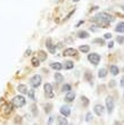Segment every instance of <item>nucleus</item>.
I'll return each mask as SVG.
<instances>
[{
    "label": "nucleus",
    "mask_w": 124,
    "mask_h": 125,
    "mask_svg": "<svg viewBox=\"0 0 124 125\" xmlns=\"http://www.w3.org/2000/svg\"><path fill=\"white\" fill-rule=\"evenodd\" d=\"M113 20H114V18H113L111 15H108V14H106V13L97 14L95 16V18H93V21L97 22V23H98L99 25H101L102 27H108L109 23H111Z\"/></svg>",
    "instance_id": "obj_1"
},
{
    "label": "nucleus",
    "mask_w": 124,
    "mask_h": 125,
    "mask_svg": "<svg viewBox=\"0 0 124 125\" xmlns=\"http://www.w3.org/2000/svg\"><path fill=\"white\" fill-rule=\"evenodd\" d=\"M25 102H26V100L23 95H17V97H15V98L13 99V102H11V104H13L15 107H23V106L25 105Z\"/></svg>",
    "instance_id": "obj_2"
},
{
    "label": "nucleus",
    "mask_w": 124,
    "mask_h": 125,
    "mask_svg": "<svg viewBox=\"0 0 124 125\" xmlns=\"http://www.w3.org/2000/svg\"><path fill=\"white\" fill-rule=\"evenodd\" d=\"M106 107H107L108 114H112L114 110V100L112 97H107L106 98Z\"/></svg>",
    "instance_id": "obj_3"
},
{
    "label": "nucleus",
    "mask_w": 124,
    "mask_h": 125,
    "mask_svg": "<svg viewBox=\"0 0 124 125\" xmlns=\"http://www.w3.org/2000/svg\"><path fill=\"white\" fill-rule=\"evenodd\" d=\"M88 59L90 62H92L93 65H98L99 62H100V56L98 53H90L88 56Z\"/></svg>",
    "instance_id": "obj_4"
},
{
    "label": "nucleus",
    "mask_w": 124,
    "mask_h": 125,
    "mask_svg": "<svg viewBox=\"0 0 124 125\" xmlns=\"http://www.w3.org/2000/svg\"><path fill=\"white\" fill-rule=\"evenodd\" d=\"M30 84H31L33 88H38V86L41 84V76L38 75V74L34 75L32 79H31V81H30Z\"/></svg>",
    "instance_id": "obj_5"
},
{
    "label": "nucleus",
    "mask_w": 124,
    "mask_h": 125,
    "mask_svg": "<svg viewBox=\"0 0 124 125\" xmlns=\"http://www.w3.org/2000/svg\"><path fill=\"white\" fill-rule=\"evenodd\" d=\"M45 91H46V95L48 98H54V93H52V85L50 83H46L45 84Z\"/></svg>",
    "instance_id": "obj_6"
},
{
    "label": "nucleus",
    "mask_w": 124,
    "mask_h": 125,
    "mask_svg": "<svg viewBox=\"0 0 124 125\" xmlns=\"http://www.w3.org/2000/svg\"><path fill=\"white\" fill-rule=\"evenodd\" d=\"M93 110H95V113L98 116H102L104 115V113H105V108L101 105H96L95 108H93Z\"/></svg>",
    "instance_id": "obj_7"
},
{
    "label": "nucleus",
    "mask_w": 124,
    "mask_h": 125,
    "mask_svg": "<svg viewBox=\"0 0 124 125\" xmlns=\"http://www.w3.org/2000/svg\"><path fill=\"white\" fill-rule=\"evenodd\" d=\"M60 114H62L63 116H65V117L69 116V114H71V109H69V107H67V106H63V107H60Z\"/></svg>",
    "instance_id": "obj_8"
},
{
    "label": "nucleus",
    "mask_w": 124,
    "mask_h": 125,
    "mask_svg": "<svg viewBox=\"0 0 124 125\" xmlns=\"http://www.w3.org/2000/svg\"><path fill=\"white\" fill-rule=\"evenodd\" d=\"M46 46H47V48L49 49V51L51 53H55L56 52V46H54V44H52V43H51V40H50V39L47 40Z\"/></svg>",
    "instance_id": "obj_9"
},
{
    "label": "nucleus",
    "mask_w": 124,
    "mask_h": 125,
    "mask_svg": "<svg viewBox=\"0 0 124 125\" xmlns=\"http://www.w3.org/2000/svg\"><path fill=\"white\" fill-rule=\"evenodd\" d=\"M76 55V50L73 48H68L64 51V56H75Z\"/></svg>",
    "instance_id": "obj_10"
},
{
    "label": "nucleus",
    "mask_w": 124,
    "mask_h": 125,
    "mask_svg": "<svg viewBox=\"0 0 124 125\" xmlns=\"http://www.w3.org/2000/svg\"><path fill=\"white\" fill-rule=\"evenodd\" d=\"M74 98H75V93L73 92V91H69V92H67V94H66L65 100L67 102H71V101H73V99Z\"/></svg>",
    "instance_id": "obj_11"
},
{
    "label": "nucleus",
    "mask_w": 124,
    "mask_h": 125,
    "mask_svg": "<svg viewBox=\"0 0 124 125\" xmlns=\"http://www.w3.org/2000/svg\"><path fill=\"white\" fill-rule=\"evenodd\" d=\"M50 67L56 69V71H60V69L63 68V66L60 62H51V64H50Z\"/></svg>",
    "instance_id": "obj_12"
},
{
    "label": "nucleus",
    "mask_w": 124,
    "mask_h": 125,
    "mask_svg": "<svg viewBox=\"0 0 124 125\" xmlns=\"http://www.w3.org/2000/svg\"><path fill=\"white\" fill-rule=\"evenodd\" d=\"M17 89H18V91H20L21 93H23V94H25V93L29 92V91H27V86H26L25 84H20Z\"/></svg>",
    "instance_id": "obj_13"
},
{
    "label": "nucleus",
    "mask_w": 124,
    "mask_h": 125,
    "mask_svg": "<svg viewBox=\"0 0 124 125\" xmlns=\"http://www.w3.org/2000/svg\"><path fill=\"white\" fill-rule=\"evenodd\" d=\"M115 31L120 33H124V22H121L120 24H117V26L115 27Z\"/></svg>",
    "instance_id": "obj_14"
},
{
    "label": "nucleus",
    "mask_w": 124,
    "mask_h": 125,
    "mask_svg": "<svg viewBox=\"0 0 124 125\" xmlns=\"http://www.w3.org/2000/svg\"><path fill=\"white\" fill-rule=\"evenodd\" d=\"M78 36L81 39H87V38H89V33L87 31H81V32L78 33Z\"/></svg>",
    "instance_id": "obj_15"
},
{
    "label": "nucleus",
    "mask_w": 124,
    "mask_h": 125,
    "mask_svg": "<svg viewBox=\"0 0 124 125\" xmlns=\"http://www.w3.org/2000/svg\"><path fill=\"white\" fill-rule=\"evenodd\" d=\"M57 123H58V125H68L65 117H58L57 118Z\"/></svg>",
    "instance_id": "obj_16"
},
{
    "label": "nucleus",
    "mask_w": 124,
    "mask_h": 125,
    "mask_svg": "<svg viewBox=\"0 0 124 125\" xmlns=\"http://www.w3.org/2000/svg\"><path fill=\"white\" fill-rule=\"evenodd\" d=\"M73 67H74V64H73V62H71V60H68V62H65V65H64V68H65V69H72Z\"/></svg>",
    "instance_id": "obj_17"
},
{
    "label": "nucleus",
    "mask_w": 124,
    "mask_h": 125,
    "mask_svg": "<svg viewBox=\"0 0 124 125\" xmlns=\"http://www.w3.org/2000/svg\"><path fill=\"white\" fill-rule=\"evenodd\" d=\"M118 72H120V71H118L117 66H115V65H112L111 66V73L113 74V75H117Z\"/></svg>",
    "instance_id": "obj_18"
},
{
    "label": "nucleus",
    "mask_w": 124,
    "mask_h": 125,
    "mask_svg": "<svg viewBox=\"0 0 124 125\" xmlns=\"http://www.w3.org/2000/svg\"><path fill=\"white\" fill-rule=\"evenodd\" d=\"M13 104H9V105H7L6 107H5V114H6V115H8V114H9V113H11V110H13Z\"/></svg>",
    "instance_id": "obj_19"
},
{
    "label": "nucleus",
    "mask_w": 124,
    "mask_h": 125,
    "mask_svg": "<svg viewBox=\"0 0 124 125\" xmlns=\"http://www.w3.org/2000/svg\"><path fill=\"white\" fill-rule=\"evenodd\" d=\"M106 75H107V71L105 68H101V69H99V73H98V76L99 77H106Z\"/></svg>",
    "instance_id": "obj_20"
},
{
    "label": "nucleus",
    "mask_w": 124,
    "mask_h": 125,
    "mask_svg": "<svg viewBox=\"0 0 124 125\" xmlns=\"http://www.w3.org/2000/svg\"><path fill=\"white\" fill-rule=\"evenodd\" d=\"M55 79L57 82H63L64 81V76L62 75V74H59V73H56L55 74Z\"/></svg>",
    "instance_id": "obj_21"
},
{
    "label": "nucleus",
    "mask_w": 124,
    "mask_h": 125,
    "mask_svg": "<svg viewBox=\"0 0 124 125\" xmlns=\"http://www.w3.org/2000/svg\"><path fill=\"white\" fill-rule=\"evenodd\" d=\"M31 62H32L33 66H39V65H40V59H38L36 57H34V58H32Z\"/></svg>",
    "instance_id": "obj_22"
},
{
    "label": "nucleus",
    "mask_w": 124,
    "mask_h": 125,
    "mask_svg": "<svg viewBox=\"0 0 124 125\" xmlns=\"http://www.w3.org/2000/svg\"><path fill=\"white\" fill-rule=\"evenodd\" d=\"M80 50H81L82 52H89L90 47H89V46H81V47H80Z\"/></svg>",
    "instance_id": "obj_23"
},
{
    "label": "nucleus",
    "mask_w": 124,
    "mask_h": 125,
    "mask_svg": "<svg viewBox=\"0 0 124 125\" xmlns=\"http://www.w3.org/2000/svg\"><path fill=\"white\" fill-rule=\"evenodd\" d=\"M38 55H39V57H40V60H46V58H47V53H46V52H43V51H40Z\"/></svg>",
    "instance_id": "obj_24"
},
{
    "label": "nucleus",
    "mask_w": 124,
    "mask_h": 125,
    "mask_svg": "<svg viewBox=\"0 0 124 125\" xmlns=\"http://www.w3.org/2000/svg\"><path fill=\"white\" fill-rule=\"evenodd\" d=\"M27 94H29V97L32 99V100H35V97H34V90H29Z\"/></svg>",
    "instance_id": "obj_25"
},
{
    "label": "nucleus",
    "mask_w": 124,
    "mask_h": 125,
    "mask_svg": "<svg viewBox=\"0 0 124 125\" xmlns=\"http://www.w3.org/2000/svg\"><path fill=\"white\" fill-rule=\"evenodd\" d=\"M63 91L69 92V91H71V85H69V84H65V85L63 86Z\"/></svg>",
    "instance_id": "obj_26"
},
{
    "label": "nucleus",
    "mask_w": 124,
    "mask_h": 125,
    "mask_svg": "<svg viewBox=\"0 0 124 125\" xmlns=\"http://www.w3.org/2000/svg\"><path fill=\"white\" fill-rule=\"evenodd\" d=\"M91 119H92V114L91 113H88L87 116H85V121H87V122H90Z\"/></svg>",
    "instance_id": "obj_27"
},
{
    "label": "nucleus",
    "mask_w": 124,
    "mask_h": 125,
    "mask_svg": "<svg viewBox=\"0 0 124 125\" xmlns=\"http://www.w3.org/2000/svg\"><path fill=\"white\" fill-rule=\"evenodd\" d=\"M93 42H96V43H100L101 46H102V44H104V40L102 39H96V40H93Z\"/></svg>",
    "instance_id": "obj_28"
},
{
    "label": "nucleus",
    "mask_w": 124,
    "mask_h": 125,
    "mask_svg": "<svg viewBox=\"0 0 124 125\" xmlns=\"http://www.w3.org/2000/svg\"><path fill=\"white\" fill-rule=\"evenodd\" d=\"M82 102H83V104H84V106H88V104H89L88 99L85 98V97H82Z\"/></svg>",
    "instance_id": "obj_29"
},
{
    "label": "nucleus",
    "mask_w": 124,
    "mask_h": 125,
    "mask_svg": "<svg viewBox=\"0 0 124 125\" xmlns=\"http://www.w3.org/2000/svg\"><path fill=\"white\" fill-rule=\"evenodd\" d=\"M117 42L118 43H123L124 42V38H123V36H117Z\"/></svg>",
    "instance_id": "obj_30"
},
{
    "label": "nucleus",
    "mask_w": 124,
    "mask_h": 125,
    "mask_svg": "<svg viewBox=\"0 0 124 125\" xmlns=\"http://www.w3.org/2000/svg\"><path fill=\"white\" fill-rule=\"evenodd\" d=\"M87 79H88V81H90V82H91L92 81V76H91V74H90V73H87Z\"/></svg>",
    "instance_id": "obj_31"
},
{
    "label": "nucleus",
    "mask_w": 124,
    "mask_h": 125,
    "mask_svg": "<svg viewBox=\"0 0 124 125\" xmlns=\"http://www.w3.org/2000/svg\"><path fill=\"white\" fill-rule=\"evenodd\" d=\"M52 122H54V117H52V116H50V117H49V121H48V125H51Z\"/></svg>",
    "instance_id": "obj_32"
},
{
    "label": "nucleus",
    "mask_w": 124,
    "mask_h": 125,
    "mask_svg": "<svg viewBox=\"0 0 124 125\" xmlns=\"http://www.w3.org/2000/svg\"><path fill=\"white\" fill-rule=\"evenodd\" d=\"M111 38H112L111 33H106V34H105V39H111Z\"/></svg>",
    "instance_id": "obj_33"
},
{
    "label": "nucleus",
    "mask_w": 124,
    "mask_h": 125,
    "mask_svg": "<svg viewBox=\"0 0 124 125\" xmlns=\"http://www.w3.org/2000/svg\"><path fill=\"white\" fill-rule=\"evenodd\" d=\"M113 46H114V43L112 42V41H111L109 43H108V48H109V49H111V48H113Z\"/></svg>",
    "instance_id": "obj_34"
},
{
    "label": "nucleus",
    "mask_w": 124,
    "mask_h": 125,
    "mask_svg": "<svg viewBox=\"0 0 124 125\" xmlns=\"http://www.w3.org/2000/svg\"><path fill=\"white\" fill-rule=\"evenodd\" d=\"M32 110H33V113H34V115H36V112H35V106H34V105L32 106Z\"/></svg>",
    "instance_id": "obj_35"
},
{
    "label": "nucleus",
    "mask_w": 124,
    "mask_h": 125,
    "mask_svg": "<svg viewBox=\"0 0 124 125\" xmlns=\"http://www.w3.org/2000/svg\"><path fill=\"white\" fill-rule=\"evenodd\" d=\"M121 85H122V86H124V76L121 79Z\"/></svg>",
    "instance_id": "obj_36"
},
{
    "label": "nucleus",
    "mask_w": 124,
    "mask_h": 125,
    "mask_svg": "<svg viewBox=\"0 0 124 125\" xmlns=\"http://www.w3.org/2000/svg\"><path fill=\"white\" fill-rule=\"evenodd\" d=\"M30 53H31V50H26V52H25V56H29V55H30Z\"/></svg>",
    "instance_id": "obj_37"
},
{
    "label": "nucleus",
    "mask_w": 124,
    "mask_h": 125,
    "mask_svg": "<svg viewBox=\"0 0 124 125\" xmlns=\"http://www.w3.org/2000/svg\"><path fill=\"white\" fill-rule=\"evenodd\" d=\"M46 112H47V113H49V112H50V105H48V108L46 107Z\"/></svg>",
    "instance_id": "obj_38"
},
{
    "label": "nucleus",
    "mask_w": 124,
    "mask_h": 125,
    "mask_svg": "<svg viewBox=\"0 0 124 125\" xmlns=\"http://www.w3.org/2000/svg\"><path fill=\"white\" fill-rule=\"evenodd\" d=\"M72 1H74V2H76V1H79V0H72Z\"/></svg>",
    "instance_id": "obj_39"
},
{
    "label": "nucleus",
    "mask_w": 124,
    "mask_h": 125,
    "mask_svg": "<svg viewBox=\"0 0 124 125\" xmlns=\"http://www.w3.org/2000/svg\"><path fill=\"white\" fill-rule=\"evenodd\" d=\"M122 8H123V10H124V6H123V7H122Z\"/></svg>",
    "instance_id": "obj_40"
},
{
    "label": "nucleus",
    "mask_w": 124,
    "mask_h": 125,
    "mask_svg": "<svg viewBox=\"0 0 124 125\" xmlns=\"http://www.w3.org/2000/svg\"><path fill=\"white\" fill-rule=\"evenodd\" d=\"M123 97H124V94H123Z\"/></svg>",
    "instance_id": "obj_41"
}]
</instances>
